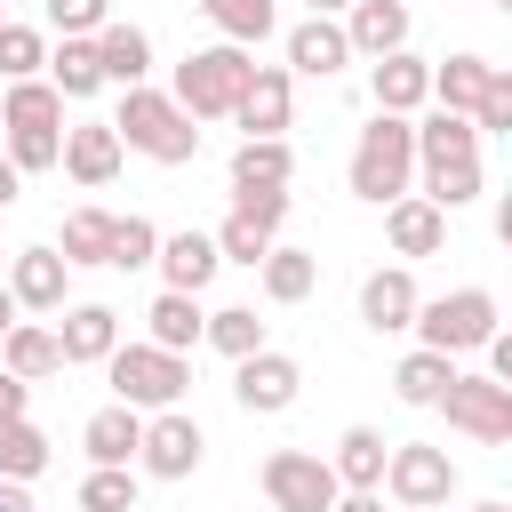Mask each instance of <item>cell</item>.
<instances>
[{
  "instance_id": "ffe728a7",
  "label": "cell",
  "mask_w": 512,
  "mask_h": 512,
  "mask_svg": "<svg viewBox=\"0 0 512 512\" xmlns=\"http://www.w3.org/2000/svg\"><path fill=\"white\" fill-rule=\"evenodd\" d=\"M112 344H120V312H112V304H72V312H64V328H56L64 368H96Z\"/></svg>"
},
{
  "instance_id": "7bdbcfd3",
  "label": "cell",
  "mask_w": 512,
  "mask_h": 512,
  "mask_svg": "<svg viewBox=\"0 0 512 512\" xmlns=\"http://www.w3.org/2000/svg\"><path fill=\"white\" fill-rule=\"evenodd\" d=\"M56 152H64V128H8V160H16L24 176L56 168Z\"/></svg>"
},
{
  "instance_id": "b9f144b4",
  "label": "cell",
  "mask_w": 512,
  "mask_h": 512,
  "mask_svg": "<svg viewBox=\"0 0 512 512\" xmlns=\"http://www.w3.org/2000/svg\"><path fill=\"white\" fill-rule=\"evenodd\" d=\"M472 128H480V136H512V72H504V64L488 72V88H480V104H472Z\"/></svg>"
},
{
  "instance_id": "cb8c5ba5",
  "label": "cell",
  "mask_w": 512,
  "mask_h": 512,
  "mask_svg": "<svg viewBox=\"0 0 512 512\" xmlns=\"http://www.w3.org/2000/svg\"><path fill=\"white\" fill-rule=\"evenodd\" d=\"M136 440H144V416L136 408H96L88 424H80V448H88V464H136Z\"/></svg>"
},
{
  "instance_id": "f546056e",
  "label": "cell",
  "mask_w": 512,
  "mask_h": 512,
  "mask_svg": "<svg viewBox=\"0 0 512 512\" xmlns=\"http://www.w3.org/2000/svg\"><path fill=\"white\" fill-rule=\"evenodd\" d=\"M488 72H496V64H488V56H472V48H464V56H448V64H432V104H448V112H464V120H472V104H480Z\"/></svg>"
},
{
  "instance_id": "4fadbf2b",
  "label": "cell",
  "mask_w": 512,
  "mask_h": 512,
  "mask_svg": "<svg viewBox=\"0 0 512 512\" xmlns=\"http://www.w3.org/2000/svg\"><path fill=\"white\" fill-rule=\"evenodd\" d=\"M368 96H376V112H424L432 104V64L424 56H408V48H392V56H376L368 64Z\"/></svg>"
},
{
  "instance_id": "681fc988",
  "label": "cell",
  "mask_w": 512,
  "mask_h": 512,
  "mask_svg": "<svg viewBox=\"0 0 512 512\" xmlns=\"http://www.w3.org/2000/svg\"><path fill=\"white\" fill-rule=\"evenodd\" d=\"M0 512H32V496H24V480H0Z\"/></svg>"
},
{
  "instance_id": "8d00e7d4",
  "label": "cell",
  "mask_w": 512,
  "mask_h": 512,
  "mask_svg": "<svg viewBox=\"0 0 512 512\" xmlns=\"http://www.w3.org/2000/svg\"><path fill=\"white\" fill-rule=\"evenodd\" d=\"M56 256H64V264H104V256H112V216H104V208H72Z\"/></svg>"
},
{
  "instance_id": "836d02e7",
  "label": "cell",
  "mask_w": 512,
  "mask_h": 512,
  "mask_svg": "<svg viewBox=\"0 0 512 512\" xmlns=\"http://www.w3.org/2000/svg\"><path fill=\"white\" fill-rule=\"evenodd\" d=\"M200 16H208L232 48H264V40H272V0H200Z\"/></svg>"
},
{
  "instance_id": "ac0fdd59",
  "label": "cell",
  "mask_w": 512,
  "mask_h": 512,
  "mask_svg": "<svg viewBox=\"0 0 512 512\" xmlns=\"http://www.w3.org/2000/svg\"><path fill=\"white\" fill-rule=\"evenodd\" d=\"M152 264H160V280H168V288H184V296H200V288L224 272V256H216V240H208V232H160Z\"/></svg>"
},
{
  "instance_id": "7c38bea8",
  "label": "cell",
  "mask_w": 512,
  "mask_h": 512,
  "mask_svg": "<svg viewBox=\"0 0 512 512\" xmlns=\"http://www.w3.org/2000/svg\"><path fill=\"white\" fill-rule=\"evenodd\" d=\"M120 136H112V120H80V128H64V152H56V168L72 176V184H88V192H104L112 176H120Z\"/></svg>"
},
{
  "instance_id": "9f6ffc18",
  "label": "cell",
  "mask_w": 512,
  "mask_h": 512,
  "mask_svg": "<svg viewBox=\"0 0 512 512\" xmlns=\"http://www.w3.org/2000/svg\"><path fill=\"white\" fill-rule=\"evenodd\" d=\"M0 8H8V0H0Z\"/></svg>"
},
{
  "instance_id": "4dcf8cb0",
  "label": "cell",
  "mask_w": 512,
  "mask_h": 512,
  "mask_svg": "<svg viewBox=\"0 0 512 512\" xmlns=\"http://www.w3.org/2000/svg\"><path fill=\"white\" fill-rule=\"evenodd\" d=\"M448 376H456V360H448V352H432V344H416V352L392 368V392H400L408 408H432V400L448 392Z\"/></svg>"
},
{
  "instance_id": "44dd1931",
  "label": "cell",
  "mask_w": 512,
  "mask_h": 512,
  "mask_svg": "<svg viewBox=\"0 0 512 512\" xmlns=\"http://www.w3.org/2000/svg\"><path fill=\"white\" fill-rule=\"evenodd\" d=\"M88 40H96V72H104V80H120V88H144V80H152V40H144L136 24H112V16H104Z\"/></svg>"
},
{
  "instance_id": "7dc6e473",
  "label": "cell",
  "mask_w": 512,
  "mask_h": 512,
  "mask_svg": "<svg viewBox=\"0 0 512 512\" xmlns=\"http://www.w3.org/2000/svg\"><path fill=\"white\" fill-rule=\"evenodd\" d=\"M328 512H384V488H336Z\"/></svg>"
},
{
  "instance_id": "6da1fadb",
  "label": "cell",
  "mask_w": 512,
  "mask_h": 512,
  "mask_svg": "<svg viewBox=\"0 0 512 512\" xmlns=\"http://www.w3.org/2000/svg\"><path fill=\"white\" fill-rule=\"evenodd\" d=\"M112 136H120V152H144V160H160V168H184V160L200 152L192 112H184L176 96H160V88H128L120 112H112Z\"/></svg>"
},
{
  "instance_id": "1f68e13d",
  "label": "cell",
  "mask_w": 512,
  "mask_h": 512,
  "mask_svg": "<svg viewBox=\"0 0 512 512\" xmlns=\"http://www.w3.org/2000/svg\"><path fill=\"white\" fill-rule=\"evenodd\" d=\"M48 472V432L32 416H0V480H40Z\"/></svg>"
},
{
  "instance_id": "d6986e66",
  "label": "cell",
  "mask_w": 512,
  "mask_h": 512,
  "mask_svg": "<svg viewBox=\"0 0 512 512\" xmlns=\"http://www.w3.org/2000/svg\"><path fill=\"white\" fill-rule=\"evenodd\" d=\"M344 64H352V40H344V24H336V16H304V24L288 32V72L328 80V72H344Z\"/></svg>"
},
{
  "instance_id": "db71d44e",
  "label": "cell",
  "mask_w": 512,
  "mask_h": 512,
  "mask_svg": "<svg viewBox=\"0 0 512 512\" xmlns=\"http://www.w3.org/2000/svg\"><path fill=\"white\" fill-rule=\"evenodd\" d=\"M72 512H80V504H72Z\"/></svg>"
},
{
  "instance_id": "d4e9b609",
  "label": "cell",
  "mask_w": 512,
  "mask_h": 512,
  "mask_svg": "<svg viewBox=\"0 0 512 512\" xmlns=\"http://www.w3.org/2000/svg\"><path fill=\"white\" fill-rule=\"evenodd\" d=\"M0 368H8V376H24V384L56 376V368H64V352H56V328H40V320H16V328L0 336Z\"/></svg>"
},
{
  "instance_id": "bcb514c9",
  "label": "cell",
  "mask_w": 512,
  "mask_h": 512,
  "mask_svg": "<svg viewBox=\"0 0 512 512\" xmlns=\"http://www.w3.org/2000/svg\"><path fill=\"white\" fill-rule=\"evenodd\" d=\"M24 408H32V384H24V376H8V368H0V416H24Z\"/></svg>"
},
{
  "instance_id": "9c48e42d",
  "label": "cell",
  "mask_w": 512,
  "mask_h": 512,
  "mask_svg": "<svg viewBox=\"0 0 512 512\" xmlns=\"http://www.w3.org/2000/svg\"><path fill=\"white\" fill-rule=\"evenodd\" d=\"M264 496H272V512H328L336 504V472L312 448H272L264 456Z\"/></svg>"
},
{
  "instance_id": "277c9868",
  "label": "cell",
  "mask_w": 512,
  "mask_h": 512,
  "mask_svg": "<svg viewBox=\"0 0 512 512\" xmlns=\"http://www.w3.org/2000/svg\"><path fill=\"white\" fill-rule=\"evenodd\" d=\"M408 176H416V136H408L400 112H376V120L360 128V144H352V192L384 208V200L408 192Z\"/></svg>"
},
{
  "instance_id": "d590c367",
  "label": "cell",
  "mask_w": 512,
  "mask_h": 512,
  "mask_svg": "<svg viewBox=\"0 0 512 512\" xmlns=\"http://www.w3.org/2000/svg\"><path fill=\"white\" fill-rule=\"evenodd\" d=\"M200 344H216L224 360H248V352L264 344V320H256V304H224V312H208V320H200Z\"/></svg>"
},
{
  "instance_id": "f907efd6",
  "label": "cell",
  "mask_w": 512,
  "mask_h": 512,
  "mask_svg": "<svg viewBox=\"0 0 512 512\" xmlns=\"http://www.w3.org/2000/svg\"><path fill=\"white\" fill-rule=\"evenodd\" d=\"M8 328H16V296L0 288V336H8Z\"/></svg>"
},
{
  "instance_id": "3957f363",
  "label": "cell",
  "mask_w": 512,
  "mask_h": 512,
  "mask_svg": "<svg viewBox=\"0 0 512 512\" xmlns=\"http://www.w3.org/2000/svg\"><path fill=\"white\" fill-rule=\"evenodd\" d=\"M248 72H256V48H232V40H216V48H192L184 64H176V104L192 112V120H224L232 112V96L248 88Z\"/></svg>"
},
{
  "instance_id": "f6af8a7d",
  "label": "cell",
  "mask_w": 512,
  "mask_h": 512,
  "mask_svg": "<svg viewBox=\"0 0 512 512\" xmlns=\"http://www.w3.org/2000/svg\"><path fill=\"white\" fill-rule=\"evenodd\" d=\"M232 208L280 232V224H288V184H232Z\"/></svg>"
},
{
  "instance_id": "603a6c76",
  "label": "cell",
  "mask_w": 512,
  "mask_h": 512,
  "mask_svg": "<svg viewBox=\"0 0 512 512\" xmlns=\"http://www.w3.org/2000/svg\"><path fill=\"white\" fill-rule=\"evenodd\" d=\"M384 456H392V440L376 424H344L328 472H336V488H384Z\"/></svg>"
},
{
  "instance_id": "8fae6325",
  "label": "cell",
  "mask_w": 512,
  "mask_h": 512,
  "mask_svg": "<svg viewBox=\"0 0 512 512\" xmlns=\"http://www.w3.org/2000/svg\"><path fill=\"white\" fill-rule=\"evenodd\" d=\"M288 112H296V72L288 64H256L248 88L232 96V120L248 136H288Z\"/></svg>"
},
{
  "instance_id": "52a82bcc",
  "label": "cell",
  "mask_w": 512,
  "mask_h": 512,
  "mask_svg": "<svg viewBox=\"0 0 512 512\" xmlns=\"http://www.w3.org/2000/svg\"><path fill=\"white\" fill-rule=\"evenodd\" d=\"M432 408H448V424H456L464 440H480V448H504V440H512V384H496V376H464V368H456Z\"/></svg>"
},
{
  "instance_id": "4316f807",
  "label": "cell",
  "mask_w": 512,
  "mask_h": 512,
  "mask_svg": "<svg viewBox=\"0 0 512 512\" xmlns=\"http://www.w3.org/2000/svg\"><path fill=\"white\" fill-rule=\"evenodd\" d=\"M0 128H64V96L32 72V80H8L0 88Z\"/></svg>"
},
{
  "instance_id": "11a10c76",
  "label": "cell",
  "mask_w": 512,
  "mask_h": 512,
  "mask_svg": "<svg viewBox=\"0 0 512 512\" xmlns=\"http://www.w3.org/2000/svg\"><path fill=\"white\" fill-rule=\"evenodd\" d=\"M432 512H440V504H432Z\"/></svg>"
},
{
  "instance_id": "60d3db41",
  "label": "cell",
  "mask_w": 512,
  "mask_h": 512,
  "mask_svg": "<svg viewBox=\"0 0 512 512\" xmlns=\"http://www.w3.org/2000/svg\"><path fill=\"white\" fill-rule=\"evenodd\" d=\"M48 64V32H32V24H8L0 16V80H32Z\"/></svg>"
},
{
  "instance_id": "d6a6232c",
  "label": "cell",
  "mask_w": 512,
  "mask_h": 512,
  "mask_svg": "<svg viewBox=\"0 0 512 512\" xmlns=\"http://www.w3.org/2000/svg\"><path fill=\"white\" fill-rule=\"evenodd\" d=\"M288 176H296L288 136H240V152H232V184H288Z\"/></svg>"
},
{
  "instance_id": "7402d4cb",
  "label": "cell",
  "mask_w": 512,
  "mask_h": 512,
  "mask_svg": "<svg viewBox=\"0 0 512 512\" xmlns=\"http://www.w3.org/2000/svg\"><path fill=\"white\" fill-rule=\"evenodd\" d=\"M408 136H416V168H432V160H480V128L464 112H448V104H432L424 120H408Z\"/></svg>"
},
{
  "instance_id": "484cf974",
  "label": "cell",
  "mask_w": 512,
  "mask_h": 512,
  "mask_svg": "<svg viewBox=\"0 0 512 512\" xmlns=\"http://www.w3.org/2000/svg\"><path fill=\"white\" fill-rule=\"evenodd\" d=\"M144 320H152V336H144V344H160V352H192L208 312H200V296H184V288H160Z\"/></svg>"
},
{
  "instance_id": "8992f818",
  "label": "cell",
  "mask_w": 512,
  "mask_h": 512,
  "mask_svg": "<svg viewBox=\"0 0 512 512\" xmlns=\"http://www.w3.org/2000/svg\"><path fill=\"white\" fill-rule=\"evenodd\" d=\"M384 488H392L400 512H432V504L456 496V456L432 448V440H392V456H384Z\"/></svg>"
},
{
  "instance_id": "e575fe53",
  "label": "cell",
  "mask_w": 512,
  "mask_h": 512,
  "mask_svg": "<svg viewBox=\"0 0 512 512\" xmlns=\"http://www.w3.org/2000/svg\"><path fill=\"white\" fill-rule=\"evenodd\" d=\"M480 184H488V176H480V160H432V168H424V200H432L440 216L472 208V200H480Z\"/></svg>"
},
{
  "instance_id": "f5cc1de1",
  "label": "cell",
  "mask_w": 512,
  "mask_h": 512,
  "mask_svg": "<svg viewBox=\"0 0 512 512\" xmlns=\"http://www.w3.org/2000/svg\"><path fill=\"white\" fill-rule=\"evenodd\" d=\"M472 512H512V504H504V496H480V504H472Z\"/></svg>"
},
{
  "instance_id": "2e32d148",
  "label": "cell",
  "mask_w": 512,
  "mask_h": 512,
  "mask_svg": "<svg viewBox=\"0 0 512 512\" xmlns=\"http://www.w3.org/2000/svg\"><path fill=\"white\" fill-rule=\"evenodd\" d=\"M344 40H352V56H392V48H408V0H352L344 16Z\"/></svg>"
},
{
  "instance_id": "5b68a950",
  "label": "cell",
  "mask_w": 512,
  "mask_h": 512,
  "mask_svg": "<svg viewBox=\"0 0 512 512\" xmlns=\"http://www.w3.org/2000/svg\"><path fill=\"white\" fill-rule=\"evenodd\" d=\"M416 344H432V352H480L488 344V328H496V296L488 288H448V296H432V304H416Z\"/></svg>"
},
{
  "instance_id": "f1b7e54d",
  "label": "cell",
  "mask_w": 512,
  "mask_h": 512,
  "mask_svg": "<svg viewBox=\"0 0 512 512\" xmlns=\"http://www.w3.org/2000/svg\"><path fill=\"white\" fill-rule=\"evenodd\" d=\"M48 88H56L64 104H88V96L104 88V72H96V40H64V48H48Z\"/></svg>"
},
{
  "instance_id": "e0dca14e",
  "label": "cell",
  "mask_w": 512,
  "mask_h": 512,
  "mask_svg": "<svg viewBox=\"0 0 512 512\" xmlns=\"http://www.w3.org/2000/svg\"><path fill=\"white\" fill-rule=\"evenodd\" d=\"M384 240H392V256H440L448 216L424 192H400V200H384Z\"/></svg>"
},
{
  "instance_id": "83f0119b",
  "label": "cell",
  "mask_w": 512,
  "mask_h": 512,
  "mask_svg": "<svg viewBox=\"0 0 512 512\" xmlns=\"http://www.w3.org/2000/svg\"><path fill=\"white\" fill-rule=\"evenodd\" d=\"M256 272H264V296H272V304H304V296H312V280H320V256H312V248H280V240H272Z\"/></svg>"
},
{
  "instance_id": "9a60e30c",
  "label": "cell",
  "mask_w": 512,
  "mask_h": 512,
  "mask_svg": "<svg viewBox=\"0 0 512 512\" xmlns=\"http://www.w3.org/2000/svg\"><path fill=\"white\" fill-rule=\"evenodd\" d=\"M416 304H424V296H416V272H408V264H384V272L360 280V320H368L376 336H400V328L416 320Z\"/></svg>"
},
{
  "instance_id": "c3c4849f",
  "label": "cell",
  "mask_w": 512,
  "mask_h": 512,
  "mask_svg": "<svg viewBox=\"0 0 512 512\" xmlns=\"http://www.w3.org/2000/svg\"><path fill=\"white\" fill-rule=\"evenodd\" d=\"M16 192H24V168H16V160H8V152H0V208H8V200H16Z\"/></svg>"
},
{
  "instance_id": "ee69618b",
  "label": "cell",
  "mask_w": 512,
  "mask_h": 512,
  "mask_svg": "<svg viewBox=\"0 0 512 512\" xmlns=\"http://www.w3.org/2000/svg\"><path fill=\"white\" fill-rule=\"evenodd\" d=\"M40 8H48V32H56V40H88V32L112 16V0H40Z\"/></svg>"
},
{
  "instance_id": "74e56055",
  "label": "cell",
  "mask_w": 512,
  "mask_h": 512,
  "mask_svg": "<svg viewBox=\"0 0 512 512\" xmlns=\"http://www.w3.org/2000/svg\"><path fill=\"white\" fill-rule=\"evenodd\" d=\"M208 240H216V256H224V264H248V272H256V264H264V248H272V240H280V232H272V224H256V216H240V208H232V216H224V224H216V232H208Z\"/></svg>"
},
{
  "instance_id": "f35d334b",
  "label": "cell",
  "mask_w": 512,
  "mask_h": 512,
  "mask_svg": "<svg viewBox=\"0 0 512 512\" xmlns=\"http://www.w3.org/2000/svg\"><path fill=\"white\" fill-rule=\"evenodd\" d=\"M80 512H136V464H96L80 480Z\"/></svg>"
},
{
  "instance_id": "ab89813d",
  "label": "cell",
  "mask_w": 512,
  "mask_h": 512,
  "mask_svg": "<svg viewBox=\"0 0 512 512\" xmlns=\"http://www.w3.org/2000/svg\"><path fill=\"white\" fill-rule=\"evenodd\" d=\"M152 248H160V224L152 216H112V272H144L152 264Z\"/></svg>"
},
{
  "instance_id": "816d5d0a",
  "label": "cell",
  "mask_w": 512,
  "mask_h": 512,
  "mask_svg": "<svg viewBox=\"0 0 512 512\" xmlns=\"http://www.w3.org/2000/svg\"><path fill=\"white\" fill-rule=\"evenodd\" d=\"M304 8H312V16H344L352 0H304Z\"/></svg>"
},
{
  "instance_id": "5bb4252c",
  "label": "cell",
  "mask_w": 512,
  "mask_h": 512,
  "mask_svg": "<svg viewBox=\"0 0 512 512\" xmlns=\"http://www.w3.org/2000/svg\"><path fill=\"white\" fill-rule=\"evenodd\" d=\"M64 288H72V264L56 248H16V264H8L16 312H64Z\"/></svg>"
},
{
  "instance_id": "ba28073f",
  "label": "cell",
  "mask_w": 512,
  "mask_h": 512,
  "mask_svg": "<svg viewBox=\"0 0 512 512\" xmlns=\"http://www.w3.org/2000/svg\"><path fill=\"white\" fill-rule=\"evenodd\" d=\"M200 456H208V432L184 416V400L176 408H152L144 416V440H136V464L152 472V480H192L200 472Z\"/></svg>"
},
{
  "instance_id": "7a4b0ae2",
  "label": "cell",
  "mask_w": 512,
  "mask_h": 512,
  "mask_svg": "<svg viewBox=\"0 0 512 512\" xmlns=\"http://www.w3.org/2000/svg\"><path fill=\"white\" fill-rule=\"evenodd\" d=\"M104 376H112V400H120V408H136V416L176 408V400H184V384H192L184 352H160V344H112V352H104Z\"/></svg>"
},
{
  "instance_id": "30bf717a",
  "label": "cell",
  "mask_w": 512,
  "mask_h": 512,
  "mask_svg": "<svg viewBox=\"0 0 512 512\" xmlns=\"http://www.w3.org/2000/svg\"><path fill=\"white\" fill-rule=\"evenodd\" d=\"M296 392H304V368H296L288 352L256 344L248 360H232V400H240L248 416H280V408H296Z\"/></svg>"
}]
</instances>
